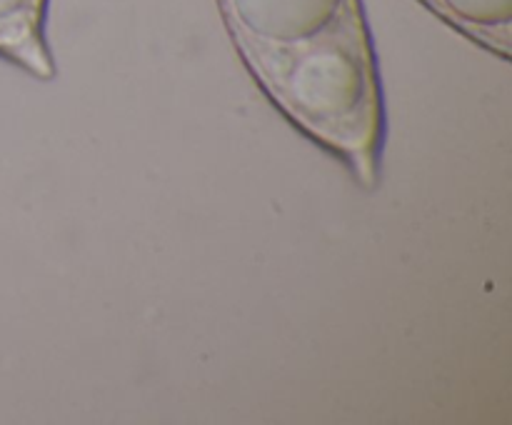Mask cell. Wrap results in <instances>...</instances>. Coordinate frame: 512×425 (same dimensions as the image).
Instances as JSON below:
<instances>
[{
    "mask_svg": "<svg viewBox=\"0 0 512 425\" xmlns=\"http://www.w3.org/2000/svg\"><path fill=\"white\" fill-rule=\"evenodd\" d=\"M250 78L298 133L373 193L385 100L363 0H215Z\"/></svg>",
    "mask_w": 512,
    "mask_h": 425,
    "instance_id": "6da1fadb",
    "label": "cell"
},
{
    "mask_svg": "<svg viewBox=\"0 0 512 425\" xmlns=\"http://www.w3.org/2000/svg\"><path fill=\"white\" fill-rule=\"evenodd\" d=\"M48 0H0V58L35 80L58 75L48 43Z\"/></svg>",
    "mask_w": 512,
    "mask_h": 425,
    "instance_id": "7a4b0ae2",
    "label": "cell"
},
{
    "mask_svg": "<svg viewBox=\"0 0 512 425\" xmlns=\"http://www.w3.org/2000/svg\"><path fill=\"white\" fill-rule=\"evenodd\" d=\"M448 28L485 53L510 60L512 0H418Z\"/></svg>",
    "mask_w": 512,
    "mask_h": 425,
    "instance_id": "3957f363",
    "label": "cell"
}]
</instances>
